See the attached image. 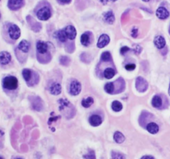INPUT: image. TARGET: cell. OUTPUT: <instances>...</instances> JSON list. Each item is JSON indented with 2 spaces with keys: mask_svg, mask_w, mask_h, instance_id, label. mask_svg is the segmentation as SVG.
<instances>
[{
  "mask_svg": "<svg viewBox=\"0 0 170 159\" xmlns=\"http://www.w3.org/2000/svg\"><path fill=\"white\" fill-rule=\"evenodd\" d=\"M58 103H59V110L65 115V117L67 116L68 118V114H70L71 118L74 116V113H75L74 107L68 101L67 99L62 98L58 100Z\"/></svg>",
  "mask_w": 170,
  "mask_h": 159,
  "instance_id": "obj_1",
  "label": "cell"
},
{
  "mask_svg": "<svg viewBox=\"0 0 170 159\" xmlns=\"http://www.w3.org/2000/svg\"><path fill=\"white\" fill-rule=\"evenodd\" d=\"M3 86L6 89L14 90L18 87V79L15 77H13V76L6 77L3 81Z\"/></svg>",
  "mask_w": 170,
  "mask_h": 159,
  "instance_id": "obj_2",
  "label": "cell"
},
{
  "mask_svg": "<svg viewBox=\"0 0 170 159\" xmlns=\"http://www.w3.org/2000/svg\"><path fill=\"white\" fill-rule=\"evenodd\" d=\"M23 76L28 85H30V82L32 80L35 81L36 82H38V74L36 72H33L32 70L28 69V68H25L23 70Z\"/></svg>",
  "mask_w": 170,
  "mask_h": 159,
  "instance_id": "obj_3",
  "label": "cell"
},
{
  "mask_svg": "<svg viewBox=\"0 0 170 159\" xmlns=\"http://www.w3.org/2000/svg\"><path fill=\"white\" fill-rule=\"evenodd\" d=\"M37 17L40 20H48L51 17V10L49 7H43L37 12Z\"/></svg>",
  "mask_w": 170,
  "mask_h": 159,
  "instance_id": "obj_4",
  "label": "cell"
},
{
  "mask_svg": "<svg viewBox=\"0 0 170 159\" xmlns=\"http://www.w3.org/2000/svg\"><path fill=\"white\" fill-rule=\"evenodd\" d=\"M49 43H43L42 41H38L37 43V52L38 56L39 55H48V49H49Z\"/></svg>",
  "mask_w": 170,
  "mask_h": 159,
  "instance_id": "obj_5",
  "label": "cell"
},
{
  "mask_svg": "<svg viewBox=\"0 0 170 159\" xmlns=\"http://www.w3.org/2000/svg\"><path fill=\"white\" fill-rule=\"evenodd\" d=\"M148 86H149L148 82L144 78H143L142 77H137V79H136V88L139 92H145L148 88Z\"/></svg>",
  "mask_w": 170,
  "mask_h": 159,
  "instance_id": "obj_6",
  "label": "cell"
},
{
  "mask_svg": "<svg viewBox=\"0 0 170 159\" xmlns=\"http://www.w3.org/2000/svg\"><path fill=\"white\" fill-rule=\"evenodd\" d=\"M30 103L32 104V108L36 111H42L43 108V103L41 98L38 97H30Z\"/></svg>",
  "mask_w": 170,
  "mask_h": 159,
  "instance_id": "obj_7",
  "label": "cell"
},
{
  "mask_svg": "<svg viewBox=\"0 0 170 159\" xmlns=\"http://www.w3.org/2000/svg\"><path fill=\"white\" fill-rule=\"evenodd\" d=\"M69 92L73 96H77L81 92V84L77 80H73L70 83Z\"/></svg>",
  "mask_w": 170,
  "mask_h": 159,
  "instance_id": "obj_8",
  "label": "cell"
},
{
  "mask_svg": "<svg viewBox=\"0 0 170 159\" xmlns=\"http://www.w3.org/2000/svg\"><path fill=\"white\" fill-rule=\"evenodd\" d=\"M9 36L11 37L12 39L16 40L20 37L21 32L18 26L15 25V24H12L9 28Z\"/></svg>",
  "mask_w": 170,
  "mask_h": 159,
  "instance_id": "obj_9",
  "label": "cell"
},
{
  "mask_svg": "<svg viewBox=\"0 0 170 159\" xmlns=\"http://www.w3.org/2000/svg\"><path fill=\"white\" fill-rule=\"evenodd\" d=\"M8 5L12 10H18L23 5V0H9Z\"/></svg>",
  "mask_w": 170,
  "mask_h": 159,
  "instance_id": "obj_10",
  "label": "cell"
},
{
  "mask_svg": "<svg viewBox=\"0 0 170 159\" xmlns=\"http://www.w3.org/2000/svg\"><path fill=\"white\" fill-rule=\"evenodd\" d=\"M64 31H65V33H66V35H67L68 39L73 40V39L75 38L77 33H76V29H75V28H74L73 26H67V27L64 28Z\"/></svg>",
  "mask_w": 170,
  "mask_h": 159,
  "instance_id": "obj_11",
  "label": "cell"
},
{
  "mask_svg": "<svg viewBox=\"0 0 170 159\" xmlns=\"http://www.w3.org/2000/svg\"><path fill=\"white\" fill-rule=\"evenodd\" d=\"M109 41H110V38H109V37L107 34H102L101 36L99 37V38H98L97 46L99 48H103L106 45H108Z\"/></svg>",
  "mask_w": 170,
  "mask_h": 159,
  "instance_id": "obj_12",
  "label": "cell"
},
{
  "mask_svg": "<svg viewBox=\"0 0 170 159\" xmlns=\"http://www.w3.org/2000/svg\"><path fill=\"white\" fill-rule=\"evenodd\" d=\"M11 61V55L8 52H1L0 53V63L6 65Z\"/></svg>",
  "mask_w": 170,
  "mask_h": 159,
  "instance_id": "obj_13",
  "label": "cell"
},
{
  "mask_svg": "<svg viewBox=\"0 0 170 159\" xmlns=\"http://www.w3.org/2000/svg\"><path fill=\"white\" fill-rule=\"evenodd\" d=\"M156 14H157V17L160 18V19H166L167 18H169V11L167 10L164 7H160L157 9V12H156Z\"/></svg>",
  "mask_w": 170,
  "mask_h": 159,
  "instance_id": "obj_14",
  "label": "cell"
},
{
  "mask_svg": "<svg viewBox=\"0 0 170 159\" xmlns=\"http://www.w3.org/2000/svg\"><path fill=\"white\" fill-rule=\"evenodd\" d=\"M91 38H92L91 33H89V32L84 33L81 36V43L83 46H88L91 43Z\"/></svg>",
  "mask_w": 170,
  "mask_h": 159,
  "instance_id": "obj_15",
  "label": "cell"
},
{
  "mask_svg": "<svg viewBox=\"0 0 170 159\" xmlns=\"http://www.w3.org/2000/svg\"><path fill=\"white\" fill-rule=\"evenodd\" d=\"M89 123L93 126V127H98L102 123V118H100L98 115H92L89 118Z\"/></svg>",
  "mask_w": 170,
  "mask_h": 159,
  "instance_id": "obj_16",
  "label": "cell"
},
{
  "mask_svg": "<svg viewBox=\"0 0 170 159\" xmlns=\"http://www.w3.org/2000/svg\"><path fill=\"white\" fill-rule=\"evenodd\" d=\"M103 19L106 23H108L109 24H113L114 21H115V18H114L113 12L108 11L107 13H103Z\"/></svg>",
  "mask_w": 170,
  "mask_h": 159,
  "instance_id": "obj_17",
  "label": "cell"
},
{
  "mask_svg": "<svg viewBox=\"0 0 170 159\" xmlns=\"http://www.w3.org/2000/svg\"><path fill=\"white\" fill-rule=\"evenodd\" d=\"M154 44L156 45V47L158 48H164L165 44H166V42H165V39L164 37L162 36H157L154 38Z\"/></svg>",
  "mask_w": 170,
  "mask_h": 159,
  "instance_id": "obj_18",
  "label": "cell"
},
{
  "mask_svg": "<svg viewBox=\"0 0 170 159\" xmlns=\"http://www.w3.org/2000/svg\"><path fill=\"white\" fill-rule=\"evenodd\" d=\"M49 90H50V92H51L52 94H53V95H58V94L61 93L62 87H61V85H60L59 83L55 82V83H53L51 87H50Z\"/></svg>",
  "mask_w": 170,
  "mask_h": 159,
  "instance_id": "obj_19",
  "label": "cell"
},
{
  "mask_svg": "<svg viewBox=\"0 0 170 159\" xmlns=\"http://www.w3.org/2000/svg\"><path fill=\"white\" fill-rule=\"evenodd\" d=\"M55 37H56V38L58 40H59V41L62 42V43L66 42L68 39V37L67 35H66V33H65L64 29L56 32V33H55Z\"/></svg>",
  "mask_w": 170,
  "mask_h": 159,
  "instance_id": "obj_20",
  "label": "cell"
},
{
  "mask_svg": "<svg viewBox=\"0 0 170 159\" xmlns=\"http://www.w3.org/2000/svg\"><path fill=\"white\" fill-rule=\"evenodd\" d=\"M146 128H147V130L150 133H152V134L157 133L159 132V126H158V125H157L155 123H149V124L147 125Z\"/></svg>",
  "mask_w": 170,
  "mask_h": 159,
  "instance_id": "obj_21",
  "label": "cell"
},
{
  "mask_svg": "<svg viewBox=\"0 0 170 159\" xmlns=\"http://www.w3.org/2000/svg\"><path fill=\"white\" fill-rule=\"evenodd\" d=\"M30 48V43L26 40H23L20 42V43L18 44V49L21 50L23 53H28Z\"/></svg>",
  "mask_w": 170,
  "mask_h": 159,
  "instance_id": "obj_22",
  "label": "cell"
},
{
  "mask_svg": "<svg viewBox=\"0 0 170 159\" xmlns=\"http://www.w3.org/2000/svg\"><path fill=\"white\" fill-rule=\"evenodd\" d=\"M162 98H160L159 95H155L152 100V105L156 108H160L162 107Z\"/></svg>",
  "mask_w": 170,
  "mask_h": 159,
  "instance_id": "obj_23",
  "label": "cell"
},
{
  "mask_svg": "<svg viewBox=\"0 0 170 159\" xmlns=\"http://www.w3.org/2000/svg\"><path fill=\"white\" fill-rule=\"evenodd\" d=\"M113 139L117 143H122L125 141V137L124 136V134L120 132H116L114 135H113Z\"/></svg>",
  "mask_w": 170,
  "mask_h": 159,
  "instance_id": "obj_24",
  "label": "cell"
},
{
  "mask_svg": "<svg viewBox=\"0 0 170 159\" xmlns=\"http://www.w3.org/2000/svg\"><path fill=\"white\" fill-rule=\"evenodd\" d=\"M114 75H115V71L113 70V68H111V67L106 68L104 70V72H103V76H104V77H106L107 79L112 78Z\"/></svg>",
  "mask_w": 170,
  "mask_h": 159,
  "instance_id": "obj_25",
  "label": "cell"
},
{
  "mask_svg": "<svg viewBox=\"0 0 170 159\" xmlns=\"http://www.w3.org/2000/svg\"><path fill=\"white\" fill-rule=\"evenodd\" d=\"M123 108V105L122 103L119 102V101H113L112 103V109H113L114 112H119L121 111Z\"/></svg>",
  "mask_w": 170,
  "mask_h": 159,
  "instance_id": "obj_26",
  "label": "cell"
},
{
  "mask_svg": "<svg viewBox=\"0 0 170 159\" xmlns=\"http://www.w3.org/2000/svg\"><path fill=\"white\" fill-rule=\"evenodd\" d=\"M93 103V99L92 98H84V99H83L82 101V105L83 107H84V108H89L92 104Z\"/></svg>",
  "mask_w": 170,
  "mask_h": 159,
  "instance_id": "obj_27",
  "label": "cell"
},
{
  "mask_svg": "<svg viewBox=\"0 0 170 159\" xmlns=\"http://www.w3.org/2000/svg\"><path fill=\"white\" fill-rule=\"evenodd\" d=\"M105 91L109 93V94H112L114 92V84L113 82H108L105 85V87H104Z\"/></svg>",
  "mask_w": 170,
  "mask_h": 159,
  "instance_id": "obj_28",
  "label": "cell"
},
{
  "mask_svg": "<svg viewBox=\"0 0 170 159\" xmlns=\"http://www.w3.org/2000/svg\"><path fill=\"white\" fill-rule=\"evenodd\" d=\"M112 59V57L109 52H104L103 53L102 56H101V60L103 62H108L109 60Z\"/></svg>",
  "mask_w": 170,
  "mask_h": 159,
  "instance_id": "obj_29",
  "label": "cell"
},
{
  "mask_svg": "<svg viewBox=\"0 0 170 159\" xmlns=\"http://www.w3.org/2000/svg\"><path fill=\"white\" fill-rule=\"evenodd\" d=\"M60 63L63 65V66H68L69 62H70V59L66 56H63L60 57Z\"/></svg>",
  "mask_w": 170,
  "mask_h": 159,
  "instance_id": "obj_30",
  "label": "cell"
},
{
  "mask_svg": "<svg viewBox=\"0 0 170 159\" xmlns=\"http://www.w3.org/2000/svg\"><path fill=\"white\" fill-rule=\"evenodd\" d=\"M112 158H124L125 157L123 156L121 153H119L113 152V153H112Z\"/></svg>",
  "mask_w": 170,
  "mask_h": 159,
  "instance_id": "obj_31",
  "label": "cell"
},
{
  "mask_svg": "<svg viewBox=\"0 0 170 159\" xmlns=\"http://www.w3.org/2000/svg\"><path fill=\"white\" fill-rule=\"evenodd\" d=\"M138 33H139L138 28H136V27L133 28V29L131 31V36L133 37V38H137L138 37Z\"/></svg>",
  "mask_w": 170,
  "mask_h": 159,
  "instance_id": "obj_32",
  "label": "cell"
},
{
  "mask_svg": "<svg viewBox=\"0 0 170 159\" xmlns=\"http://www.w3.org/2000/svg\"><path fill=\"white\" fill-rule=\"evenodd\" d=\"M135 64H133V63H129V64H127L126 66H125V68H126V70H128V71H132V70H134L135 69Z\"/></svg>",
  "mask_w": 170,
  "mask_h": 159,
  "instance_id": "obj_33",
  "label": "cell"
},
{
  "mask_svg": "<svg viewBox=\"0 0 170 159\" xmlns=\"http://www.w3.org/2000/svg\"><path fill=\"white\" fill-rule=\"evenodd\" d=\"M83 158H95V155L93 151H89V153L84 155Z\"/></svg>",
  "mask_w": 170,
  "mask_h": 159,
  "instance_id": "obj_34",
  "label": "cell"
},
{
  "mask_svg": "<svg viewBox=\"0 0 170 159\" xmlns=\"http://www.w3.org/2000/svg\"><path fill=\"white\" fill-rule=\"evenodd\" d=\"M134 50L136 53H138V54H139V53L142 51V48L139 46V45H134Z\"/></svg>",
  "mask_w": 170,
  "mask_h": 159,
  "instance_id": "obj_35",
  "label": "cell"
},
{
  "mask_svg": "<svg viewBox=\"0 0 170 159\" xmlns=\"http://www.w3.org/2000/svg\"><path fill=\"white\" fill-rule=\"evenodd\" d=\"M129 50V48L128 47H123L122 48H121V50H120V53H122V54H124L126 52H128Z\"/></svg>",
  "mask_w": 170,
  "mask_h": 159,
  "instance_id": "obj_36",
  "label": "cell"
},
{
  "mask_svg": "<svg viewBox=\"0 0 170 159\" xmlns=\"http://www.w3.org/2000/svg\"><path fill=\"white\" fill-rule=\"evenodd\" d=\"M59 3H61V4H69L72 0H58Z\"/></svg>",
  "mask_w": 170,
  "mask_h": 159,
  "instance_id": "obj_37",
  "label": "cell"
},
{
  "mask_svg": "<svg viewBox=\"0 0 170 159\" xmlns=\"http://www.w3.org/2000/svg\"><path fill=\"white\" fill-rule=\"evenodd\" d=\"M142 158L143 159H154V158L153 156H144Z\"/></svg>",
  "mask_w": 170,
  "mask_h": 159,
  "instance_id": "obj_38",
  "label": "cell"
},
{
  "mask_svg": "<svg viewBox=\"0 0 170 159\" xmlns=\"http://www.w3.org/2000/svg\"><path fill=\"white\" fill-rule=\"evenodd\" d=\"M100 2L103 4H106L108 3V0H100Z\"/></svg>",
  "mask_w": 170,
  "mask_h": 159,
  "instance_id": "obj_39",
  "label": "cell"
},
{
  "mask_svg": "<svg viewBox=\"0 0 170 159\" xmlns=\"http://www.w3.org/2000/svg\"><path fill=\"white\" fill-rule=\"evenodd\" d=\"M169 94L170 95V84H169Z\"/></svg>",
  "mask_w": 170,
  "mask_h": 159,
  "instance_id": "obj_40",
  "label": "cell"
},
{
  "mask_svg": "<svg viewBox=\"0 0 170 159\" xmlns=\"http://www.w3.org/2000/svg\"><path fill=\"white\" fill-rule=\"evenodd\" d=\"M143 1H144V2H149V0H143Z\"/></svg>",
  "mask_w": 170,
  "mask_h": 159,
  "instance_id": "obj_41",
  "label": "cell"
},
{
  "mask_svg": "<svg viewBox=\"0 0 170 159\" xmlns=\"http://www.w3.org/2000/svg\"><path fill=\"white\" fill-rule=\"evenodd\" d=\"M0 158H1V159H3V158H3V157H1V156H0Z\"/></svg>",
  "mask_w": 170,
  "mask_h": 159,
  "instance_id": "obj_42",
  "label": "cell"
},
{
  "mask_svg": "<svg viewBox=\"0 0 170 159\" xmlns=\"http://www.w3.org/2000/svg\"><path fill=\"white\" fill-rule=\"evenodd\" d=\"M112 1H113V2H115V1H117V0H112Z\"/></svg>",
  "mask_w": 170,
  "mask_h": 159,
  "instance_id": "obj_43",
  "label": "cell"
},
{
  "mask_svg": "<svg viewBox=\"0 0 170 159\" xmlns=\"http://www.w3.org/2000/svg\"><path fill=\"white\" fill-rule=\"evenodd\" d=\"M0 18H1V14H0Z\"/></svg>",
  "mask_w": 170,
  "mask_h": 159,
  "instance_id": "obj_44",
  "label": "cell"
}]
</instances>
